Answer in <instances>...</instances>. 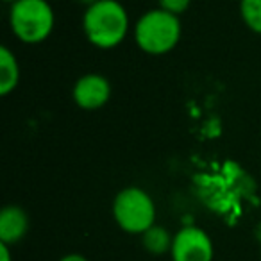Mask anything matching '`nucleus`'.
Returning a JSON list of instances; mask_svg holds the SVG:
<instances>
[{
    "instance_id": "1",
    "label": "nucleus",
    "mask_w": 261,
    "mask_h": 261,
    "mask_svg": "<svg viewBox=\"0 0 261 261\" xmlns=\"http://www.w3.org/2000/svg\"><path fill=\"white\" fill-rule=\"evenodd\" d=\"M129 15L118 0H98L83 13L86 40L100 50L116 48L129 34Z\"/></svg>"
},
{
    "instance_id": "4",
    "label": "nucleus",
    "mask_w": 261,
    "mask_h": 261,
    "mask_svg": "<svg viewBox=\"0 0 261 261\" xmlns=\"http://www.w3.org/2000/svg\"><path fill=\"white\" fill-rule=\"evenodd\" d=\"M113 218L127 234H140L156 224V204L140 186H127L113 200Z\"/></svg>"
},
{
    "instance_id": "12",
    "label": "nucleus",
    "mask_w": 261,
    "mask_h": 261,
    "mask_svg": "<svg viewBox=\"0 0 261 261\" xmlns=\"http://www.w3.org/2000/svg\"><path fill=\"white\" fill-rule=\"evenodd\" d=\"M0 261H13L11 259V245L0 242Z\"/></svg>"
},
{
    "instance_id": "8",
    "label": "nucleus",
    "mask_w": 261,
    "mask_h": 261,
    "mask_svg": "<svg viewBox=\"0 0 261 261\" xmlns=\"http://www.w3.org/2000/svg\"><path fill=\"white\" fill-rule=\"evenodd\" d=\"M20 83V65L16 54L8 47H0V95L8 97L18 88Z\"/></svg>"
},
{
    "instance_id": "9",
    "label": "nucleus",
    "mask_w": 261,
    "mask_h": 261,
    "mask_svg": "<svg viewBox=\"0 0 261 261\" xmlns=\"http://www.w3.org/2000/svg\"><path fill=\"white\" fill-rule=\"evenodd\" d=\"M172 242H174V236L170 234V231L158 224H154L149 231H145L142 234L143 249L147 252L154 254V256H161V254L170 252Z\"/></svg>"
},
{
    "instance_id": "14",
    "label": "nucleus",
    "mask_w": 261,
    "mask_h": 261,
    "mask_svg": "<svg viewBox=\"0 0 261 261\" xmlns=\"http://www.w3.org/2000/svg\"><path fill=\"white\" fill-rule=\"evenodd\" d=\"M77 2H79L81 6H84V9H86V8H90V6H93L95 2H98V0H77Z\"/></svg>"
},
{
    "instance_id": "6",
    "label": "nucleus",
    "mask_w": 261,
    "mask_h": 261,
    "mask_svg": "<svg viewBox=\"0 0 261 261\" xmlns=\"http://www.w3.org/2000/svg\"><path fill=\"white\" fill-rule=\"evenodd\" d=\"M72 98L84 111H97L111 98V83L102 73H84L73 84Z\"/></svg>"
},
{
    "instance_id": "3",
    "label": "nucleus",
    "mask_w": 261,
    "mask_h": 261,
    "mask_svg": "<svg viewBox=\"0 0 261 261\" xmlns=\"http://www.w3.org/2000/svg\"><path fill=\"white\" fill-rule=\"evenodd\" d=\"M9 27L22 43H43L56 27L54 9L48 0H16L9 6Z\"/></svg>"
},
{
    "instance_id": "11",
    "label": "nucleus",
    "mask_w": 261,
    "mask_h": 261,
    "mask_svg": "<svg viewBox=\"0 0 261 261\" xmlns=\"http://www.w3.org/2000/svg\"><path fill=\"white\" fill-rule=\"evenodd\" d=\"M158 4H160V8L165 9V11L172 13V15H175V16H181L182 13L188 11L192 0H158Z\"/></svg>"
},
{
    "instance_id": "16",
    "label": "nucleus",
    "mask_w": 261,
    "mask_h": 261,
    "mask_svg": "<svg viewBox=\"0 0 261 261\" xmlns=\"http://www.w3.org/2000/svg\"><path fill=\"white\" fill-rule=\"evenodd\" d=\"M259 254H261V249H259Z\"/></svg>"
},
{
    "instance_id": "10",
    "label": "nucleus",
    "mask_w": 261,
    "mask_h": 261,
    "mask_svg": "<svg viewBox=\"0 0 261 261\" xmlns=\"http://www.w3.org/2000/svg\"><path fill=\"white\" fill-rule=\"evenodd\" d=\"M240 16L252 33L261 34V0H240Z\"/></svg>"
},
{
    "instance_id": "13",
    "label": "nucleus",
    "mask_w": 261,
    "mask_h": 261,
    "mask_svg": "<svg viewBox=\"0 0 261 261\" xmlns=\"http://www.w3.org/2000/svg\"><path fill=\"white\" fill-rule=\"evenodd\" d=\"M58 261H88V257H86V256H83V254L70 252V254H65L63 257H59Z\"/></svg>"
},
{
    "instance_id": "15",
    "label": "nucleus",
    "mask_w": 261,
    "mask_h": 261,
    "mask_svg": "<svg viewBox=\"0 0 261 261\" xmlns=\"http://www.w3.org/2000/svg\"><path fill=\"white\" fill-rule=\"evenodd\" d=\"M4 2H6V4H9V6H11L13 2H16V0H4Z\"/></svg>"
},
{
    "instance_id": "5",
    "label": "nucleus",
    "mask_w": 261,
    "mask_h": 261,
    "mask_svg": "<svg viewBox=\"0 0 261 261\" xmlns=\"http://www.w3.org/2000/svg\"><path fill=\"white\" fill-rule=\"evenodd\" d=\"M172 261H213L215 245L210 234L197 225H185L174 234Z\"/></svg>"
},
{
    "instance_id": "7",
    "label": "nucleus",
    "mask_w": 261,
    "mask_h": 261,
    "mask_svg": "<svg viewBox=\"0 0 261 261\" xmlns=\"http://www.w3.org/2000/svg\"><path fill=\"white\" fill-rule=\"evenodd\" d=\"M31 227L29 215L16 204H8L0 211V242L16 245L27 236Z\"/></svg>"
},
{
    "instance_id": "2",
    "label": "nucleus",
    "mask_w": 261,
    "mask_h": 261,
    "mask_svg": "<svg viewBox=\"0 0 261 261\" xmlns=\"http://www.w3.org/2000/svg\"><path fill=\"white\" fill-rule=\"evenodd\" d=\"M181 20L179 16L161 8L143 13L135 23V43L145 54L163 56L172 52L181 40Z\"/></svg>"
}]
</instances>
